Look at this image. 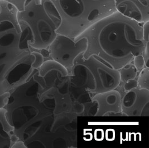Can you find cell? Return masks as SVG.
Segmentation results:
<instances>
[{
	"label": "cell",
	"mask_w": 149,
	"mask_h": 148,
	"mask_svg": "<svg viewBox=\"0 0 149 148\" xmlns=\"http://www.w3.org/2000/svg\"><path fill=\"white\" fill-rule=\"evenodd\" d=\"M143 39L146 43H149V21L143 24Z\"/></svg>",
	"instance_id": "19"
},
{
	"label": "cell",
	"mask_w": 149,
	"mask_h": 148,
	"mask_svg": "<svg viewBox=\"0 0 149 148\" xmlns=\"http://www.w3.org/2000/svg\"><path fill=\"white\" fill-rule=\"evenodd\" d=\"M84 60L95 77L96 82L95 94L112 91L119 87L121 84L119 70L109 66L94 57Z\"/></svg>",
	"instance_id": "8"
},
{
	"label": "cell",
	"mask_w": 149,
	"mask_h": 148,
	"mask_svg": "<svg viewBox=\"0 0 149 148\" xmlns=\"http://www.w3.org/2000/svg\"><path fill=\"white\" fill-rule=\"evenodd\" d=\"M1 6H0V13H1Z\"/></svg>",
	"instance_id": "21"
},
{
	"label": "cell",
	"mask_w": 149,
	"mask_h": 148,
	"mask_svg": "<svg viewBox=\"0 0 149 148\" xmlns=\"http://www.w3.org/2000/svg\"><path fill=\"white\" fill-rule=\"evenodd\" d=\"M92 101L97 105L95 116H122L121 94L117 88L94 94Z\"/></svg>",
	"instance_id": "10"
},
{
	"label": "cell",
	"mask_w": 149,
	"mask_h": 148,
	"mask_svg": "<svg viewBox=\"0 0 149 148\" xmlns=\"http://www.w3.org/2000/svg\"><path fill=\"white\" fill-rule=\"evenodd\" d=\"M37 77L45 92L72 99L70 75L68 70L59 63L52 59L45 60L37 71Z\"/></svg>",
	"instance_id": "6"
},
{
	"label": "cell",
	"mask_w": 149,
	"mask_h": 148,
	"mask_svg": "<svg viewBox=\"0 0 149 148\" xmlns=\"http://www.w3.org/2000/svg\"><path fill=\"white\" fill-rule=\"evenodd\" d=\"M8 3L11 4L15 7L18 11H23L25 6L28 5L32 0H4ZM41 2V0H36Z\"/></svg>",
	"instance_id": "15"
},
{
	"label": "cell",
	"mask_w": 149,
	"mask_h": 148,
	"mask_svg": "<svg viewBox=\"0 0 149 148\" xmlns=\"http://www.w3.org/2000/svg\"><path fill=\"white\" fill-rule=\"evenodd\" d=\"M20 26L26 27L31 36L29 44L33 50L48 49L57 35L61 17L50 0H32L23 11H17Z\"/></svg>",
	"instance_id": "5"
},
{
	"label": "cell",
	"mask_w": 149,
	"mask_h": 148,
	"mask_svg": "<svg viewBox=\"0 0 149 148\" xmlns=\"http://www.w3.org/2000/svg\"><path fill=\"white\" fill-rule=\"evenodd\" d=\"M134 65L135 66L139 72L145 67H147L142 54H139L135 56L132 61Z\"/></svg>",
	"instance_id": "16"
},
{
	"label": "cell",
	"mask_w": 149,
	"mask_h": 148,
	"mask_svg": "<svg viewBox=\"0 0 149 148\" xmlns=\"http://www.w3.org/2000/svg\"><path fill=\"white\" fill-rule=\"evenodd\" d=\"M79 37L88 42L83 59L94 57L117 70L143 54L149 44L143 39V24L117 11L97 21Z\"/></svg>",
	"instance_id": "2"
},
{
	"label": "cell",
	"mask_w": 149,
	"mask_h": 148,
	"mask_svg": "<svg viewBox=\"0 0 149 148\" xmlns=\"http://www.w3.org/2000/svg\"><path fill=\"white\" fill-rule=\"evenodd\" d=\"M138 87L149 89V67H145L138 73L136 78Z\"/></svg>",
	"instance_id": "14"
},
{
	"label": "cell",
	"mask_w": 149,
	"mask_h": 148,
	"mask_svg": "<svg viewBox=\"0 0 149 148\" xmlns=\"http://www.w3.org/2000/svg\"><path fill=\"white\" fill-rule=\"evenodd\" d=\"M14 128L7 120L5 108H0V148H11V135Z\"/></svg>",
	"instance_id": "12"
},
{
	"label": "cell",
	"mask_w": 149,
	"mask_h": 148,
	"mask_svg": "<svg viewBox=\"0 0 149 148\" xmlns=\"http://www.w3.org/2000/svg\"><path fill=\"white\" fill-rule=\"evenodd\" d=\"M0 94L11 92L32 74L35 57L30 47L31 36L20 27L17 10L0 1Z\"/></svg>",
	"instance_id": "3"
},
{
	"label": "cell",
	"mask_w": 149,
	"mask_h": 148,
	"mask_svg": "<svg viewBox=\"0 0 149 148\" xmlns=\"http://www.w3.org/2000/svg\"><path fill=\"white\" fill-rule=\"evenodd\" d=\"M61 17L56 33L75 40L95 22L116 11L113 0H50Z\"/></svg>",
	"instance_id": "4"
},
{
	"label": "cell",
	"mask_w": 149,
	"mask_h": 148,
	"mask_svg": "<svg viewBox=\"0 0 149 148\" xmlns=\"http://www.w3.org/2000/svg\"><path fill=\"white\" fill-rule=\"evenodd\" d=\"M116 11L143 24L149 21V0H113Z\"/></svg>",
	"instance_id": "11"
},
{
	"label": "cell",
	"mask_w": 149,
	"mask_h": 148,
	"mask_svg": "<svg viewBox=\"0 0 149 148\" xmlns=\"http://www.w3.org/2000/svg\"><path fill=\"white\" fill-rule=\"evenodd\" d=\"M87 47L88 42L84 37H79L74 40L66 36L57 34L48 47L50 59L61 64L69 72L77 58L85 53Z\"/></svg>",
	"instance_id": "7"
},
{
	"label": "cell",
	"mask_w": 149,
	"mask_h": 148,
	"mask_svg": "<svg viewBox=\"0 0 149 148\" xmlns=\"http://www.w3.org/2000/svg\"><path fill=\"white\" fill-rule=\"evenodd\" d=\"M10 92H6L0 94V108H5L8 102Z\"/></svg>",
	"instance_id": "18"
},
{
	"label": "cell",
	"mask_w": 149,
	"mask_h": 148,
	"mask_svg": "<svg viewBox=\"0 0 149 148\" xmlns=\"http://www.w3.org/2000/svg\"><path fill=\"white\" fill-rule=\"evenodd\" d=\"M35 69L11 92L5 109L14 133L26 148H76L73 102L45 92Z\"/></svg>",
	"instance_id": "1"
},
{
	"label": "cell",
	"mask_w": 149,
	"mask_h": 148,
	"mask_svg": "<svg viewBox=\"0 0 149 148\" xmlns=\"http://www.w3.org/2000/svg\"><path fill=\"white\" fill-rule=\"evenodd\" d=\"M11 148H27L24 142L20 140L15 142L14 143Z\"/></svg>",
	"instance_id": "20"
},
{
	"label": "cell",
	"mask_w": 149,
	"mask_h": 148,
	"mask_svg": "<svg viewBox=\"0 0 149 148\" xmlns=\"http://www.w3.org/2000/svg\"><path fill=\"white\" fill-rule=\"evenodd\" d=\"M136 87H138L137 82L136 79H135V80H129V81L124 82V83L121 82L120 85L118 88L121 89L123 91H128L133 88Z\"/></svg>",
	"instance_id": "17"
},
{
	"label": "cell",
	"mask_w": 149,
	"mask_h": 148,
	"mask_svg": "<svg viewBox=\"0 0 149 148\" xmlns=\"http://www.w3.org/2000/svg\"><path fill=\"white\" fill-rule=\"evenodd\" d=\"M119 72L121 83L136 79L139 73V71L132 62L121 68L119 70Z\"/></svg>",
	"instance_id": "13"
},
{
	"label": "cell",
	"mask_w": 149,
	"mask_h": 148,
	"mask_svg": "<svg viewBox=\"0 0 149 148\" xmlns=\"http://www.w3.org/2000/svg\"><path fill=\"white\" fill-rule=\"evenodd\" d=\"M121 94L122 116H149V89L136 87Z\"/></svg>",
	"instance_id": "9"
}]
</instances>
